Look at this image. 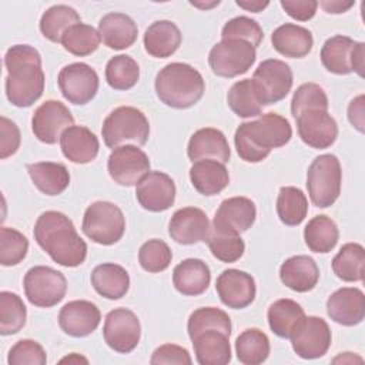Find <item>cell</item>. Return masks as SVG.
Here are the masks:
<instances>
[{
	"label": "cell",
	"mask_w": 365,
	"mask_h": 365,
	"mask_svg": "<svg viewBox=\"0 0 365 365\" xmlns=\"http://www.w3.org/2000/svg\"><path fill=\"white\" fill-rule=\"evenodd\" d=\"M6 97L20 108L33 106L44 91V71L40 53L29 44L11 46L4 54Z\"/></svg>",
	"instance_id": "6da1fadb"
},
{
	"label": "cell",
	"mask_w": 365,
	"mask_h": 365,
	"mask_svg": "<svg viewBox=\"0 0 365 365\" xmlns=\"http://www.w3.org/2000/svg\"><path fill=\"white\" fill-rule=\"evenodd\" d=\"M33 234L38 247L58 265L74 268L86 261L87 244L66 214L60 211L43 212L34 224Z\"/></svg>",
	"instance_id": "7a4b0ae2"
},
{
	"label": "cell",
	"mask_w": 365,
	"mask_h": 365,
	"mask_svg": "<svg viewBox=\"0 0 365 365\" xmlns=\"http://www.w3.org/2000/svg\"><path fill=\"white\" fill-rule=\"evenodd\" d=\"M292 137L288 120L277 113L262 114L258 120L238 125L234 135L237 153L245 163L265 160L272 148L285 145Z\"/></svg>",
	"instance_id": "3957f363"
},
{
	"label": "cell",
	"mask_w": 365,
	"mask_h": 365,
	"mask_svg": "<svg viewBox=\"0 0 365 365\" xmlns=\"http://www.w3.org/2000/svg\"><path fill=\"white\" fill-rule=\"evenodd\" d=\"M154 87L160 101L177 110L192 107L205 91L201 73L192 66L178 61L164 66L157 73Z\"/></svg>",
	"instance_id": "277c9868"
},
{
	"label": "cell",
	"mask_w": 365,
	"mask_h": 365,
	"mask_svg": "<svg viewBox=\"0 0 365 365\" xmlns=\"http://www.w3.org/2000/svg\"><path fill=\"white\" fill-rule=\"evenodd\" d=\"M104 144L108 148H117L131 143L134 145H144L150 135V123L145 114L130 106L114 108L104 120L101 127Z\"/></svg>",
	"instance_id": "5b68a950"
},
{
	"label": "cell",
	"mask_w": 365,
	"mask_h": 365,
	"mask_svg": "<svg viewBox=\"0 0 365 365\" xmlns=\"http://www.w3.org/2000/svg\"><path fill=\"white\" fill-rule=\"evenodd\" d=\"M341 163L334 154L314 158L307 171V188L311 202L318 208L332 205L341 194Z\"/></svg>",
	"instance_id": "8992f818"
},
{
	"label": "cell",
	"mask_w": 365,
	"mask_h": 365,
	"mask_svg": "<svg viewBox=\"0 0 365 365\" xmlns=\"http://www.w3.org/2000/svg\"><path fill=\"white\" fill-rule=\"evenodd\" d=\"M81 230L91 241L113 245L124 235L125 218L121 208L114 202L96 201L86 208Z\"/></svg>",
	"instance_id": "52a82bcc"
},
{
	"label": "cell",
	"mask_w": 365,
	"mask_h": 365,
	"mask_svg": "<svg viewBox=\"0 0 365 365\" xmlns=\"http://www.w3.org/2000/svg\"><path fill=\"white\" fill-rule=\"evenodd\" d=\"M321 63L329 73L345 76L355 71L364 77L365 44L348 36H332L321 48Z\"/></svg>",
	"instance_id": "ba28073f"
},
{
	"label": "cell",
	"mask_w": 365,
	"mask_h": 365,
	"mask_svg": "<svg viewBox=\"0 0 365 365\" xmlns=\"http://www.w3.org/2000/svg\"><path fill=\"white\" fill-rule=\"evenodd\" d=\"M24 294L31 305L40 308H51L57 305L67 291L66 277L46 265L31 267L23 279Z\"/></svg>",
	"instance_id": "9c48e42d"
},
{
	"label": "cell",
	"mask_w": 365,
	"mask_h": 365,
	"mask_svg": "<svg viewBox=\"0 0 365 365\" xmlns=\"http://www.w3.org/2000/svg\"><path fill=\"white\" fill-rule=\"evenodd\" d=\"M257 51L250 43L237 38L221 40L208 54V64L214 74L232 78L247 73L255 63Z\"/></svg>",
	"instance_id": "30bf717a"
},
{
	"label": "cell",
	"mask_w": 365,
	"mask_h": 365,
	"mask_svg": "<svg viewBox=\"0 0 365 365\" xmlns=\"http://www.w3.org/2000/svg\"><path fill=\"white\" fill-rule=\"evenodd\" d=\"M294 352L302 359H317L327 354L331 346V329L321 317L304 315L297 321L291 334Z\"/></svg>",
	"instance_id": "8fae6325"
},
{
	"label": "cell",
	"mask_w": 365,
	"mask_h": 365,
	"mask_svg": "<svg viewBox=\"0 0 365 365\" xmlns=\"http://www.w3.org/2000/svg\"><path fill=\"white\" fill-rule=\"evenodd\" d=\"M251 80L261 104L269 106L287 97L294 77L291 67L285 61L268 58L258 64Z\"/></svg>",
	"instance_id": "7c38bea8"
},
{
	"label": "cell",
	"mask_w": 365,
	"mask_h": 365,
	"mask_svg": "<svg viewBox=\"0 0 365 365\" xmlns=\"http://www.w3.org/2000/svg\"><path fill=\"white\" fill-rule=\"evenodd\" d=\"M63 97L73 104L84 106L90 103L98 91V74L86 63H71L64 66L57 77Z\"/></svg>",
	"instance_id": "4fadbf2b"
},
{
	"label": "cell",
	"mask_w": 365,
	"mask_h": 365,
	"mask_svg": "<svg viewBox=\"0 0 365 365\" xmlns=\"http://www.w3.org/2000/svg\"><path fill=\"white\" fill-rule=\"evenodd\" d=\"M103 336L113 351L131 352L141 338V325L137 315L127 308H114L106 315Z\"/></svg>",
	"instance_id": "5bb4252c"
},
{
	"label": "cell",
	"mask_w": 365,
	"mask_h": 365,
	"mask_svg": "<svg viewBox=\"0 0 365 365\" xmlns=\"http://www.w3.org/2000/svg\"><path fill=\"white\" fill-rule=\"evenodd\" d=\"M107 170L114 182L123 187H133L150 173V160L137 145L125 144L111 151L107 160Z\"/></svg>",
	"instance_id": "9a60e30c"
},
{
	"label": "cell",
	"mask_w": 365,
	"mask_h": 365,
	"mask_svg": "<svg viewBox=\"0 0 365 365\" xmlns=\"http://www.w3.org/2000/svg\"><path fill=\"white\" fill-rule=\"evenodd\" d=\"M74 125L70 110L57 100H47L33 114L31 130L36 138L44 144H56L61 134Z\"/></svg>",
	"instance_id": "2e32d148"
},
{
	"label": "cell",
	"mask_w": 365,
	"mask_h": 365,
	"mask_svg": "<svg viewBox=\"0 0 365 365\" xmlns=\"http://www.w3.org/2000/svg\"><path fill=\"white\" fill-rule=\"evenodd\" d=\"M255 217L257 208L252 200L247 197H231L220 204L211 230L220 234L240 235L251 228Z\"/></svg>",
	"instance_id": "e0dca14e"
},
{
	"label": "cell",
	"mask_w": 365,
	"mask_h": 365,
	"mask_svg": "<svg viewBox=\"0 0 365 365\" xmlns=\"http://www.w3.org/2000/svg\"><path fill=\"white\" fill-rule=\"evenodd\" d=\"M175 184L173 178L161 171H150L135 187L138 204L151 212L168 210L175 201Z\"/></svg>",
	"instance_id": "ac0fdd59"
},
{
	"label": "cell",
	"mask_w": 365,
	"mask_h": 365,
	"mask_svg": "<svg viewBox=\"0 0 365 365\" xmlns=\"http://www.w3.org/2000/svg\"><path fill=\"white\" fill-rule=\"evenodd\" d=\"M295 120L299 138L315 150L331 147L338 137L336 121L328 111L308 110L301 113Z\"/></svg>",
	"instance_id": "d6986e66"
},
{
	"label": "cell",
	"mask_w": 365,
	"mask_h": 365,
	"mask_svg": "<svg viewBox=\"0 0 365 365\" xmlns=\"http://www.w3.org/2000/svg\"><path fill=\"white\" fill-rule=\"evenodd\" d=\"M215 289L221 302L234 309L247 308L257 294L255 281L251 274L235 268L225 269L218 275Z\"/></svg>",
	"instance_id": "ffe728a7"
},
{
	"label": "cell",
	"mask_w": 365,
	"mask_h": 365,
	"mask_svg": "<svg viewBox=\"0 0 365 365\" xmlns=\"http://www.w3.org/2000/svg\"><path fill=\"white\" fill-rule=\"evenodd\" d=\"M210 232V220L207 214L197 207H184L177 210L168 222L170 237L182 245L207 241Z\"/></svg>",
	"instance_id": "44dd1931"
},
{
	"label": "cell",
	"mask_w": 365,
	"mask_h": 365,
	"mask_svg": "<svg viewBox=\"0 0 365 365\" xmlns=\"http://www.w3.org/2000/svg\"><path fill=\"white\" fill-rule=\"evenodd\" d=\"M101 321L100 309L96 304L86 299L68 301L58 312V325L64 334L83 338L97 329Z\"/></svg>",
	"instance_id": "7402d4cb"
},
{
	"label": "cell",
	"mask_w": 365,
	"mask_h": 365,
	"mask_svg": "<svg viewBox=\"0 0 365 365\" xmlns=\"http://www.w3.org/2000/svg\"><path fill=\"white\" fill-rule=\"evenodd\" d=\"M327 312L339 325H358L365 317V295L359 288L342 287L328 297Z\"/></svg>",
	"instance_id": "603a6c76"
},
{
	"label": "cell",
	"mask_w": 365,
	"mask_h": 365,
	"mask_svg": "<svg viewBox=\"0 0 365 365\" xmlns=\"http://www.w3.org/2000/svg\"><path fill=\"white\" fill-rule=\"evenodd\" d=\"M187 155L192 163L210 158L225 164L230 161L231 150L222 131L212 127H204L190 137Z\"/></svg>",
	"instance_id": "cb8c5ba5"
},
{
	"label": "cell",
	"mask_w": 365,
	"mask_h": 365,
	"mask_svg": "<svg viewBox=\"0 0 365 365\" xmlns=\"http://www.w3.org/2000/svg\"><path fill=\"white\" fill-rule=\"evenodd\" d=\"M63 155L74 164H87L96 160L100 143L96 134L84 125H71L60 137Z\"/></svg>",
	"instance_id": "d4e9b609"
},
{
	"label": "cell",
	"mask_w": 365,
	"mask_h": 365,
	"mask_svg": "<svg viewBox=\"0 0 365 365\" xmlns=\"http://www.w3.org/2000/svg\"><path fill=\"white\" fill-rule=\"evenodd\" d=\"M281 282L292 291L308 292L315 288L319 279V268L308 255H294L279 267Z\"/></svg>",
	"instance_id": "484cf974"
},
{
	"label": "cell",
	"mask_w": 365,
	"mask_h": 365,
	"mask_svg": "<svg viewBox=\"0 0 365 365\" xmlns=\"http://www.w3.org/2000/svg\"><path fill=\"white\" fill-rule=\"evenodd\" d=\"M98 33L108 48L124 50L135 43L138 27L128 14L114 11L100 19Z\"/></svg>",
	"instance_id": "4316f807"
},
{
	"label": "cell",
	"mask_w": 365,
	"mask_h": 365,
	"mask_svg": "<svg viewBox=\"0 0 365 365\" xmlns=\"http://www.w3.org/2000/svg\"><path fill=\"white\" fill-rule=\"evenodd\" d=\"M211 282L208 265L198 258H187L175 265L173 271V284L175 289L188 297H197L205 292Z\"/></svg>",
	"instance_id": "83f0119b"
},
{
	"label": "cell",
	"mask_w": 365,
	"mask_h": 365,
	"mask_svg": "<svg viewBox=\"0 0 365 365\" xmlns=\"http://www.w3.org/2000/svg\"><path fill=\"white\" fill-rule=\"evenodd\" d=\"M271 43L284 57L302 58L311 53L314 38L308 29L294 23H285L272 31Z\"/></svg>",
	"instance_id": "f1b7e54d"
},
{
	"label": "cell",
	"mask_w": 365,
	"mask_h": 365,
	"mask_svg": "<svg viewBox=\"0 0 365 365\" xmlns=\"http://www.w3.org/2000/svg\"><path fill=\"white\" fill-rule=\"evenodd\" d=\"M192 187L202 195L211 197L220 194L230 184V174L225 164L217 160H198L190 168Z\"/></svg>",
	"instance_id": "f546056e"
},
{
	"label": "cell",
	"mask_w": 365,
	"mask_h": 365,
	"mask_svg": "<svg viewBox=\"0 0 365 365\" xmlns=\"http://www.w3.org/2000/svg\"><path fill=\"white\" fill-rule=\"evenodd\" d=\"M181 40L180 29L170 20H158L150 24L143 38L145 51L155 58L173 56L181 46Z\"/></svg>",
	"instance_id": "4dcf8cb0"
},
{
	"label": "cell",
	"mask_w": 365,
	"mask_h": 365,
	"mask_svg": "<svg viewBox=\"0 0 365 365\" xmlns=\"http://www.w3.org/2000/svg\"><path fill=\"white\" fill-rule=\"evenodd\" d=\"M200 365H225L231 361L230 336L218 329H208L191 339Z\"/></svg>",
	"instance_id": "1f68e13d"
},
{
	"label": "cell",
	"mask_w": 365,
	"mask_h": 365,
	"mask_svg": "<svg viewBox=\"0 0 365 365\" xmlns=\"http://www.w3.org/2000/svg\"><path fill=\"white\" fill-rule=\"evenodd\" d=\"M90 279L96 292L107 299H120L130 288L128 272L114 262L97 265L93 269Z\"/></svg>",
	"instance_id": "d6a6232c"
},
{
	"label": "cell",
	"mask_w": 365,
	"mask_h": 365,
	"mask_svg": "<svg viewBox=\"0 0 365 365\" xmlns=\"http://www.w3.org/2000/svg\"><path fill=\"white\" fill-rule=\"evenodd\" d=\"M33 184L46 195H58L70 184V173L64 164L40 161L27 165Z\"/></svg>",
	"instance_id": "836d02e7"
},
{
	"label": "cell",
	"mask_w": 365,
	"mask_h": 365,
	"mask_svg": "<svg viewBox=\"0 0 365 365\" xmlns=\"http://www.w3.org/2000/svg\"><path fill=\"white\" fill-rule=\"evenodd\" d=\"M334 274L345 282L364 281L365 250L358 242H346L332 258Z\"/></svg>",
	"instance_id": "e575fe53"
},
{
	"label": "cell",
	"mask_w": 365,
	"mask_h": 365,
	"mask_svg": "<svg viewBox=\"0 0 365 365\" xmlns=\"http://www.w3.org/2000/svg\"><path fill=\"white\" fill-rule=\"evenodd\" d=\"M304 240L312 252L327 254L335 248L339 240V231L334 220L328 215H315L304 228Z\"/></svg>",
	"instance_id": "d590c367"
},
{
	"label": "cell",
	"mask_w": 365,
	"mask_h": 365,
	"mask_svg": "<svg viewBox=\"0 0 365 365\" xmlns=\"http://www.w3.org/2000/svg\"><path fill=\"white\" fill-rule=\"evenodd\" d=\"M81 23L80 14L67 4H56L47 9L40 19L41 34L53 41L60 43L63 34L74 24Z\"/></svg>",
	"instance_id": "8d00e7d4"
},
{
	"label": "cell",
	"mask_w": 365,
	"mask_h": 365,
	"mask_svg": "<svg viewBox=\"0 0 365 365\" xmlns=\"http://www.w3.org/2000/svg\"><path fill=\"white\" fill-rule=\"evenodd\" d=\"M235 354L244 365H259L269 355V339L261 329L248 328L237 336Z\"/></svg>",
	"instance_id": "74e56055"
},
{
	"label": "cell",
	"mask_w": 365,
	"mask_h": 365,
	"mask_svg": "<svg viewBox=\"0 0 365 365\" xmlns=\"http://www.w3.org/2000/svg\"><path fill=\"white\" fill-rule=\"evenodd\" d=\"M304 315V308L297 301L289 298L277 299L269 305L267 312L268 325L279 338H289L294 325Z\"/></svg>",
	"instance_id": "f35d334b"
},
{
	"label": "cell",
	"mask_w": 365,
	"mask_h": 365,
	"mask_svg": "<svg viewBox=\"0 0 365 365\" xmlns=\"http://www.w3.org/2000/svg\"><path fill=\"white\" fill-rule=\"evenodd\" d=\"M308 212V200L302 190L287 185L281 187L277 198V214L282 224L299 225Z\"/></svg>",
	"instance_id": "ab89813d"
},
{
	"label": "cell",
	"mask_w": 365,
	"mask_h": 365,
	"mask_svg": "<svg viewBox=\"0 0 365 365\" xmlns=\"http://www.w3.org/2000/svg\"><path fill=\"white\" fill-rule=\"evenodd\" d=\"M227 103L232 113L242 118L259 115L264 107L257 96L251 78H244L234 83L227 94Z\"/></svg>",
	"instance_id": "60d3db41"
},
{
	"label": "cell",
	"mask_w": 365,
	"mask_h": 365,
	"mask_svg": "<svg viewBox=\"0 0 365 365\" xmlns=\"http://www.w3.org/2000/svg\"><path fill=\"white\" fill-rule=\"evenodd\" d=\"M60 43L63 44L64 50L71 53L73 56L86 57L93 54L98 48L101 37L98 30H96L93 26L78 23L71 26L63 34Z\"/></svg>",
	"instance_id": "b9f144b4"
},
{
	"label": "cell",
	"mask_w": 365,
	"mask_h": 365,
	"mask_svg": "<svg viewBox=\"0 0 365 365\" xmlns=\"http://www.w3.org/2000/svg\"><path fill=\"white\" fill-rule=\"evenodd\" d=\"M138 78L140 67L137 61L127 54L114 56L106 64V80L114 90H128L137 84Z\"/></svg>",
	"instance_id": "7bdbcfd3"
},
{
	"label": "cell",
	"mask_w": 365,
	"mask_h": 365,
	"mask_svg": "<svg viewBox=\"0 0 365 365\" xmlns=\"http://www.w3.org/2000/svg\"><path fill=\"white\" fill-rule=\"evenodd\" d=\"M208 329H218L230 336L231 319L228 314L215 307H202L191 312L187 322V331H188L190 339H192L198 334Z\"/></svg>",
	"instance_id": "ee69618b"
},
{
	"label": "cell",
	"mask_w": 365,
	"mask_h": 365,
	"mask_svg": "<svg viewBox=\"0 0 365 365\" xmlns=\"http://www.w3.org/2000/svg\"><path fill=\"white\" fill-rule=\"evenodd\" d=\"M27 309L23 299L10 291L0 292V334H17L24 325Z\"/></svg>",
	"instance_id": "f6af8a7d"
},
{
	"label": "cell",
	"mask_w": 365,
	"mask_h": 365,
	"mask_svg": "<svg viewBox=\"0 0 365 365\" xmlns=\"http://www.w3.org/2000/svg\"><path fill=\"white\" fill-rule=\"evenodd\" d=\"M328 96L325 90L317 83L301 84L291 100V114L297 118L301 113L308 110L328 111Z\"/></svg>",
	"instance_id": "bcb514c9"
},
{
	"label": "cell",
	"mask_w": 365,
	"mask_h": 365,
	"mask_svg": "<svg viewBox=\"0 0 365 365\" xmlns=\"http://www.w3.org/2000/svg\"><path fill=\"white\" fill-rule=\"evenodd\" d=\"M29 251V240L20 231L1 227L0 228V264L13 267L20 264Z\"/></svg>",
	"instance_id": "7dc6e473"
},
{
	"label": "cell",
	"mask_w": 365,
	"mask_h": 365,
	"mask_svg": "<svg viewBox=\"0 0 365 365\" xmlns=\"http://www.w3.org/2000/svg\"><path fill=\"white\" fill-rule=\"evenodd\" d=\"M173 252L167 242L158 238L145 241L138 250V262L147 272H161L171 264Z\"/></svg>",
	"instance_id": "c3c4849f"
},
{
	"label": "cell",
	"mask_w": 365,
	"mask_h": 365,
	"mask_svg": "<svg viewBox=\"0 0 365 365\" xmlns=\"http://www.w3.org/2000/svg\"><path fill=\"white\" fill-rule=\"evenodd\" d=\"M207 244L217 259L228 264L238 261L245 251V244L240 235L220 234L212 230L207 238Z\"/></svg>",
	"instance_id": "681fc988"
},
{
	"label": "cell",
	"mask_w": 365,
	"mask_h": 365,
	"mask_svg": "<svg viewBox=\"0 0 365 365\" xmlns=\"http://www.w3.org/2000/svg\"><path fill=\"white\" fill-rule=\"evenodd\" d=\"M221 37L222 40H228V38L244 40L257 48L264 38V31L255 20L247 16H238L228 20L224 24L221 30Z\"/></svg>",
	"instance_id": "f907efd6"
},
{
	"label": "cell",
	"mask_w": 365,
	"mask_h": 365,
	"mask_svg": "<svg viewBox=\"0 0 365 365\" xmlns=\"http://www.w3.org/2000/svg\"><path fill=\"white\" fill-rule=\"evenodd\" d=\"M9 365H44L47 355L44 348L33 339H20L9 351Z\"/></svg>",
	"instance_id": "816d5d0a"
},
{
	"label": "cell",
	"mask_w": 365,
	"mask_h": 365,
	"mask_svg": "<svg viewBox=\"0 0 365 365\" xmlns=\"http://www.w3.org/2000/svg\"><path fill=\"white\" fill-rule=\"evenodd\" d=\"M21 135L17 124L7 117H0V158L6 160L7 157L16 154L20 147Z\"/></svg>",
	"instance_id": "f5cc1de1"
},
{
	"label": "cell",
	"mask_w": 365,
	"mask_h": 365,
	"mask_svg": "<svg viewBox=\"0 0 365 365\" xmlns=\"http://www.w3.org/2000/svg\"><path fill=\"white\" fill-rule=\"evenodd\" d=\"M150 362L153 365H160V364L190 365L192 359L185 348L175 344H164L153 352Z\"/></svg>",
	"instance_id": "db71d44e"
},
{
	"label": "cell",
	"mask_w": 365,
	"mask_h": 365,
	"mask_svg": "<svg viewBox=\"0 0 365 365\" xmlns=\"http://www.w3.org/2000/svg\"><path fill=\"white\" fill-rule=\"evenodd\" d=\"M279 4L289 17L298 21L311 20L318 9V1L315 0H281Z\"/></svg>",
	"instance_id": "11a10c76"
},
{
	"label": "cell",
	"mask_w": 365,
	"mask_h": 365,
	"mask_svg": "<svg viewBox=\"0 0 365 365\" xmlns=\"http://www.w3.org/2000/svg\"><path fill=\"white\" fill-rule=\"evenodd\" d=\"M364 103H365V97H364V94H359L348 106V120L352 124V127H355L359 133H364V125H365Z\"/></svg>",
	"instance_id": "9f6ffc18"
},
{
	"label": "cell",
	"mask_w": 365,
	"mask_h": 365,
	"mask_svg": "<svg viewBox=\"0 0 365 365\" xmlns=\"http://www.w3.org/2000/svg\"><path fill=\"white\" fill-rule=\"evenodd\" d=\"M329 14H341L348 11L355 1H341V0H324L318 3Z\"/></svg>",
	"instance_id": "6f0895ef"
},
{
	"label": "cell",
	"mask_w": 365,
	"mask_h": 365,
	"mask_svg": "<svg viewBox=\"0 0 365 365\" xmlns=\"http://www.w3.org/2000/svg\"><path fill=\"white\" fill-rule=\"evenodd\" d=\"M235 3H237V6L242 7L244 10L252 11V13H259L269 4L268 1H259V0H254V1H251V0H237Z\"/></svg>",
	"instance_id": "680465c9"
},
{
	"label": "cell",
	"mask_w": 365,
	"mask_h": 365,
	"mask_svg": "<svg viewBox=\"0 0 365 365\" xmlns=\"http://www.w3.org/2000/svg\"><path fill=\"white\" fill-rule=\"evenodd\" d=\"M60 362H68V364H78V362H84V364H87L88 361H87L86 358L80 356L78 354H71V355H68V356L63 358Z\"/></svg>",
	"instance_id": "91938a15"
},
{
	"label": "cell",
	"mask_w": 365,
	"mask_h": 365,
	"mask_svg": "<svg viewBox=\"0 0 365 365\" xmlns=\"http://www.w3.org/2000/svg\"><path fill=\"white\" fill-rule=\"evenodd\" d=\"M191 4L192 6H197V7H201V9H210V7H214V6H218L220 4V1H212V3H210V4H201V3H195V1H191Z\"/></svg>",
	"instance_id": "94428289"
}]
</instances>
